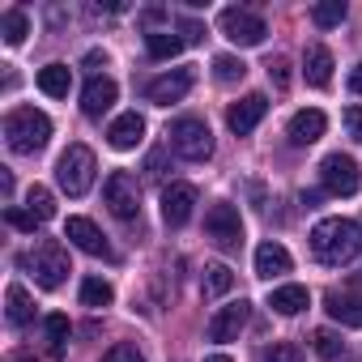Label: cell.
Returning <instances> with one entry per match:
<instances>
[{
  "instance_id": "7a4b0ae2",
  "label": "cell",
  "mask_w": 362,
  "mask_h": 362,
  "mask_svg": "<svg viewBox=\"0 0 362 362\" xmlns=\"http://www.w3.org/2000/svg\"><path fill=\"white\" fill-rule=\"evenodd\" d=\"M5 141L13 153H39L52 141V119L35 107H13L5 115Z\"/></svg>"
},
{
  "instance_id": "7c38bea8",
  "label": "cell",
  "mask_w": 362,
  "mask_h": 362,
  "mask_svg": "<svg viewBox=\"0 0 362 362\" xmlns=\"http://www.w3.org/2000/svg\"><path fill=\"white\" fill-rule=\"evenodd\" d=\"M64 239H69L73 247H81L86 256H103V260H111V243L103 239V230H98L90 218H69V222H64Z\"/></svg>"
},
{
  "instance_id": "d4e9b609",
  "label": "cell",
  "mask_w": 362,
  "mask_h": 362,
  "mask_svg": "<svg viewBox=\"0 0 362 362\" xmlns=\"http://www.w3.org/2000/svg\"><path fill=\"white\" fill-rule=\"evenodd\" d=\"M201 290H205V298H222V294H230V290H235V273H230V264H209Z\"/></svg>"
},
{
  "instance_id": "f546056e",
  "label": "cell",
  "mask_w": 362,
  "mask_h": 362,
  "mask_svg": "<svg viewBox=\"0 0 362 362\" xmlns=\"http://www.w3.org/2000/svg\"><path fill=\"white\" fill-rule=\"evenodd\" d=\"M214 77H218L222 86H235V81L247 77V64H243L239 56H218V60H214Z\"/></svg>"
},
{
  "instance_id": "44dd1931",
  "label": "cell",
  "mask_w": 362,
  "mask_h": 362,
  "mask_svg": "<svg viewBox=\"0 0 362 362\" xmlns=\"http://www.w3.org/2000/svg\"><path fill=\"white\" fill-rule=\"evenodd\" d=\"M69 86H73V69L69 64H47L39 69V90L47 98H69Z\"/></svg>"
},
{
  "instance_id": "8d00e7d4",
  "label": "cell",
  "mask_w": 362,
  "mask_h": 362,
  "mask_svg": "<svg viewBox=\"0 0 362 362\" xmlns=\"http://www.w3.org/2000/svg\"><path fill=\"white\" fill-rule=\"evenodd\" d=\"M345 128L354 141H362V107H345Z\"/></svg>"
},
{
  "instance_id": "4dcf8cb0",
  "label": "cell",
  "mask_w": 362,
  "mask_h": 362,
  "mask_svg": "<svg viewBox=\"0 0 362 362\" xmlns=\"http://www.w3.org/2000/svg\"><path fill=\"white\" fill-rule=\"evenodd\" d=\"M26 209H30V214H35L39 222H47V218L56 214V197H52V192H47L43 184H35V188L26 192Z\"/></svg>"
},
{
  "instance_id": "9c48e42d",
  "label": "cell",
  "mask_w": 362,
  "mask_h": 362,
  "mask_svg": "<svg viewBox=\"0 0 362 362\" xmlns=\"http://www.w3.org/2000/svg\"><path fill=\"white\" fill-rule=\"evenodd\" d=\"M205 230H209V239H214L218 247H239V243H243V218H239V209L226 205V201L209 205V214H205Z\"/></svg>"
},
{
  "instance_id": "277c9868",
  "label": "cell",
  "mask_w": 362,
  "mask_h": 362,
  "mask_svg": "<svg viewBox=\"0 0 362 362\" xmlns=\"http://www.w3.org/2000/svg\"><path fill=\"white\" fill-rule=\"evenodd\" d=\"M94 170H98V162H94V149L90 145H69L60 153V162H56V179H60V188L69 197H86L90 192Z\"/></svg>"
},
{
  "instance_id": "8992f818",
  "label": "cell",
  "mask_w": 362,
  "mask_h": 362,
  "mask_svg": "<svg viewBox=\"0 0 362 362\" xmlns=\"http://www.w3.org/2000/svg\"><path fill=\"white\" fill-rule=\"evenodd\" d=\"M103 201H107V209H111L119 222L141 218V184H136V175H128V170H111V175H107V184H103Z\"/></svg>"
},
{
  "instance_id": "d6986e66",
  "label": "cell",
  "mask_w": 362,
  "mask_h": 362,
  "mask_svg": "<svg viewBox=\"0 0 362 362\" xmlns=\"http://www.w3.org/2000/svg\"><path fill=\"white\" fill-rule=\"evenodd\" d=\"M290 264H294V260H290V252H286L281 243H273V239H269V243H260V247H256V273H260V277H269V281H273V277L290 273Z\"/></svg>"
},
{
  "instance_id": "5b68a950",
  "label": "cell",
  "mask_w": 362,
  "mask_h": 362,
  "mask_svg": "<svg viewBox=\"0 0 362 362\" xmlns=\"http://www.w3.org/2000/svg\"><path fill=\"white\" fill-rule=\"evenodd\" d=\"M170 149H175L179 158H188V162H205V158L214 153V132H209V124L197 119V115L175 119V124H170Z\"/></svg>"
},
{
  "instance_id": "1f68e13d",
  "label": "cell",
  "mask_w": 362,
  "mask_h": 362,
  "mask_svg": "<svg viewBox=\"0 0 362 362\" xmlns=\"http://www.w3.org/2000/svg\"><path fill=\"white\" fill-rule=\"evenodd\" d=\"M311 341H315V354H320L324 362H337V358L345 354V341H341L337 332H328V328H320V332H315Z\"/></svg>"
},
{
  "instance_id": "d6a6232c",
  "label": "cell",
  "mask_w": 362,
  "mask_h": 362,
  "mask_svg": "<svg viewBox=\"0 0 362 362\" xmlns=\"http://www.w3.org/2000/svg\"><path fill=\"white\" fill-rule=\"evenodd\" d=\"M260 362H303V349H298L294 341H273V345L260 354Z\"/></svg>"
},
{
  "instance_id": "7402d4cb",
  "label": "cell",
  "mask_w": 362,
  "mask_h": 362,
  "mask_svg": "<svg viewBox=\"0 0 362 362\" xmlns=\"http://www.w3.org/2000/svg\"><path fill=\"white\" fill-rule=\"evenodd\" d=\"M328 315L349 328H362V294H328Z\"/></svg>"
},
{
  "instance_id": "60d3db41",
  "label": "cell",
  "mask_w": 362,
  "mask_h": 362,
  "mask_svg": "<svg viewBox=\"0 0 362 362\" xmlns=\"http://www.w3.org/2000/svg\"><path fill=\"white\" fill-rule=\"evenodd\" d=\"M205 362H230V358H226V354H209Z\"/></svg>"
},
{
  "instance_id": "9a60e30c",
  "label": "cell",
  "mask_w": 362,
  "mask_h": 362,
  "mask_svg": "<svg viewBox=\"0 0 362 362\" xmlns=\"http://www.w3.org/2000/svg\"><path fill=\"white\" fill-rule=\"evenodd\" d=\"M115 81L111 77H90L86 81V90H81V111L90 115V119H98L103 111H111V103H115Z\"/></svg>"
},
{
  "instance_id": "cb8c5ba5",
  "label": "cell",
  "mask_w": 362,
  "mask_h": 362,
  "mask_svg": "<svg viewBox=\"0 0 362 362\" xmlns=\"http://www.w3.org/2000/svg\"><path fill=\"white\" fill-rule=\"evenodd\" d=\"M145 52H149L153 60H170V56L184 52V39L170 35V30H149V35H145Z\"/></svg>"
},
{
  "instance_id": "ab89813d",
  "label": "cell",
  "mask_w": 362,
  "mask_h": 362,
  "mask_svg": "<svg viewBox=\"0 0 362 362\" xmlns=\"http://www.w3.org/2000/svg\"><path fill=\"white\" fill-rule=\"evenodd\" d=\"M349 90H354V94H362V64H354V69H349Z\"/></svg>"
},
{
  "instance_id": "8fae6325",
  "label": "cell",
  "mask_w": 362,
  "mask_h": 362,
  "mask_svg": "<svg viewBox=\"0 0 362 362\" xmlns=\"http://www.w3.org/2000/svg\"><path fill=\"white\" fill-rule=\"evenodd\" d=\"M264 115H269V98H264V94H247V98L230 103L226 124H230L235 136H247V132H256V124H260Z\"/></svg>"
},
{
  "instance_id": "4fadbf2b",
  "label": "cell",
  "mask_w": 362,
  "mask_h": 362,
  "mask_svg": "<svg viewBox=\"0 0 362 362\" xmlns=\"http://www.w3.org/2000/svg\"><path fill=\"white\" fill-rule=\"evenodd\" d=\"M197 209V188L192 184H170L162 188V222L166 226H184Z\"/></svg>"
},
{
  "instance_id": "52a82bcc",
  "label": "cell",
  "mask_w": 362,
  "mask_h": 362,
  "mask_svg": "<svg viewBox=\"0 0 362 362\" xmlns=\"http://www.w3.org/2000/svg\"><path fill=\"white\" fill-rule=\"evenodd\" d=\"M320 184H324V192H332V197H354V192L362 188V170H358V162H354L349 153H328V158L320 162Z\"/></svg>"
},
{
  "instance_id": "e575fe53",
  "label": "cell",
  "mask_w": 362,
  "mask_h": 362,
  "mask_svg": "<svg viewBox=\"0 0 362 362\" xmlns=\"http://www.w3.org/2000/svg\"><path fill=\"white\" fill-rule=\"evenodd\" d=\"M5 218H9V226H18V230H35V226H39V218H35L30 209H13V205H9Z\"/></svg>"
},
{
  "instance_id": "83f0119b",
  "label": "cell",
  "mask_w": 362,
  "mask_h": 362,
  "mask_svg": "<svg viewBox=\"0 0 362 362\" xmlns=\"http://www.w3.org/2000/svg\"><path fill=\"white\" fill-rule=\"evenodd\" d=\"M111 298H115L111 281H103V277H86L81 281V303L86 307H111Z\"/></svg>"
},
{
  "instance_id": "4316f807",
  "label": "cell",
  "mask_w": 362,
  "mask_h": 362,
  "mask_svg": "<svg viewBox=\"0 0 362 362\" xmlns=\"http://www.w3.org/2000/svg\"><path fill=\"white\" fill-rule=\"evenodd\" d=\"M47 354L52 358H64V349H69V315H47Z\"/></svg>"
},
{
  "instance_id": "30bf717a",
  "label": "cell",
  "mask_w": 362,
  "mask_h": 362,
  "mask_svg": "<svg viewBox=\"0 0 362 362\" xmlns=\"http://www.w3.org/2000/svg\"><path fill=\"white\" fill-rule=\"evenodd\" d=\"M192 90V69H175V73H162V77H153L149 86H145V98L153 103V107H170V103H179Z\"/></svg>"
},
{
  "instance_id": "ba28073f",
  "label": "cell",
  "mask_w": 362,
  "mask_h": 362,
  "mask_svg": "<svg viewBox=\"0 0 362 362\" xmlns=\"http://www.w3.org/2000/svg\"><path fill=\"white\" fill-rule=\"evenodd\" d=\"M218 26H222V35H226L230 43H239V47H260L264 35H269L264 18H256L252 9H222Z\"/></svg>"
},
{
  "instance_id": "484cf974",
  "label": "cell",
  "mask_w": 362,
  "mask_h": 362,
  "mask_svg": "<svg viewBox=\"0 0 362 362\" xmlns=\"http://www.w3.org/2000/svg\"><path fill=\"white\" fill-rule=\"evenodd\" d=\"M0 30H5V43H9V47L26 43V35H30V18H26V9H9L5 18H0Z\"/></svg>"
},
{
  "instance_id": "e0dca14e",
  "label": "cell",
  "mask_w": 362,
  "mask_h": 362,
  "mask_svg": "<svg viewBox=\"0 0 362 362\" xmlns=\"http://www.w3.org/2000/svg\"><path fill=\"white\" fill-rule=\"evenodd\" d=\"M107 141H111L115 149H136V145L145 141V119H141L136 111H124L119 119H111V128H107Z\"/></svg>"
},
{
  "instance_id": "6da1fadb",
  "label": "cell",
  "mask_w": 362,
  "mask_h": 362,
  "mask_svg": "<svg viewBox=\"0 0 362 362\" xmlns=\"http://www.w3.org/2000/svg\"><path fill=\"white\" fill-rule=\"evenodd\" d=\"M362 252V226L354 218H324L311 230V256L320 264H349Z\"/></svg>"
},
{
  "instance_id": "ffe728a7",
  "label": "cell",
  "mask_w": 362,
  "mask_h": 362,
  "mask_svg": "<svg viewBox=\"0 0 362 362\" xmlns=\"http://www.w3.org/2000/svg\"><path fill=\"white\" fill-rule=\"evenodd\" d=\"M269 307H273L277 315H298V311L311 307V294H307V286H277V290L269 294Z\"/></svg>"
},
{
  "instance_id": "5bb4252c",
  "label": "cell",
  "mask_w": 362,
  "mask_h": 362,
  "mask_svg": "<svg viewBox=\"0 0 362 362\" xmlns=\"http://www.w3.org/2000/svg\"><path fill=\"white\" fill-rule=\"evenodd\" d=\"M247 315H252V303H230V307H218L214 311V320H209V341H235L239 337V328L247 324Z\"/></svg>"
},
{
  "instance_id": "2e32d148",
  "label": "cell",
  "mask_w": 362,
  "mask_h": 362,
  "mask_svg": "<svg viewBox=\"0 0 362 362\" xmlns=\"http://www.w3.org/2000/svg\"><path fill=\"white\" fill-rule=\"evenodd\" d=\"M303 77H307V86H315V90H324V86L332 81V52H328L324 43H311V47L303 52Z\"/></svg>"
},
{
  "instance_id": "3957f363",
  "label": "cell",
  "mask_w": 362,
  "mask_h": 362,
  "mask_svg": "<svg viewBox=\"0 0 362 362\" xmlns=\"http://www.w3.org/2000/svg\"><path fill=\"white\" fill-rule=\"evenodd\" d=\"M22 269L35 277V286H39V290H60V286H64V277L73 273V269H69V252H64L56 239L35 243V247L22 256Z\"/></svg>"
},
{
  "instance_id": "74e56055",
  "label": "cell",
  "mask_w": 362,
  "mask_h": 362,
  "mask_svg": "<svg viewBox=\"0 0 362 362\" xmlns=\"http://www.w3.org/2000/svg\"><path fill=\"white\" fill-rule=\"evenodd\" d=\"M86 69H94V77H103L98 69H107V52H90L86 56Z\"/></svg>"
},
{
  "instance_id": "f1b7e54d",
  "label": "cell",
  "mask_w": 362,
  "mask_h": 362,
  "mask_svg": "<svg viewBox=\"0 0 362 362\" xmlns=\"http://www.w3.org/2000/svg\"><path fill=\"white\" fill-rule=\"evenodd\" d=\"M345 13H349V9H345V0H324V5L311 9V22H315L320 30H332V26L345 22Z\"/></svg>"
},
{
  "instance_id": "f35d334b",
  "label": "cell",
  "mask_w": 362,
  "mask_h": 362,
  "mask_svg": "<svg viewBox=\"0 0 362 362\" xmlns=\"http://www.w3.org/2000/svg\"><path fill=\"white\" fill-rule=\"evenodd\" d=\"M269 77H273L277 86H286V81H290V77H286V60H273V64H269Z\"/></svg>"
},
{
  "instance_id": "d590c367",
  "label": "cell",
  "mask_w": 362,
  "mask_h": 362,
  "mask_svg": "<svg viewBox=\"0 0 362 362\" xmlns=\"http://www.w3.org/2000/svg\"><path fill=\"white\" fill-rule=\"evenodd\" d=\"M179 39H184V47H188V43H201V39H205V26L192 22V18H184V22H179Z\"/></svg>"
},
{
  "instance_id": "836d02e7",
  "label": "cell",
  "mask_w": 362,
  "mask_h": 362,
  "mask_svg": "<svg viewBox=\"0 0 362 362\" xmlns=\"http://www.w3.org/2000/svg\"><path fill=\"white\" fill-rule=\"evenodd\" d=\"M103 362H145V358L136 354V345H128V341H119V345H111V349L103 354Z\"/></svg>"
},
{
  "instance_id": "ac0fdd59",
  "label": "cell",
  "mask_w": 362,
  "mask_h": 362,
  "mask_svg": "<svg viewBox=\"0 0 362 362\" xmlns=\"http://www.w3.org/2000/svg\"><path fill=\"white\" fill-rule=\"evenodd\" d=\"M324 128H328L324 111L307 107V111H298V115L290 119V141H294V145H315V141L324 136Z\"/></svg>"
},
{
  "instance_id": "603a6c76",
  "label": "cell",
  "mask_w": 362,
  "mask_h": 362,
  "mask_svg": "<svg viewBox=\"0 0 362 362\" xmlns=\"http://www.w3.org/2000/svg\"><path fill=\"white\" fill-rule=\"evenodd\" d=\"M5 320L13 324V328H26L30 320H35V303H30V294L22 290V286H9V294H5Z\"/></svg>"
}]
</instances>
